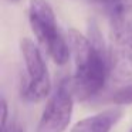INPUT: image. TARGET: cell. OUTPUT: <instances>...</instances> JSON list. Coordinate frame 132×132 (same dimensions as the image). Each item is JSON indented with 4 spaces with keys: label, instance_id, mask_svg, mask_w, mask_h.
<instances>
[{
    "label": "cell",
    "instance_id": "obj_1",
    "mask_svg": "<svg viewBox=\"0 0 132 132\" xmlns=\"http://www.w3.org/2000/svg\"><path fill=\"white\" fill-rule=\"evenodd\" d=\"M67 40L75 63L72 91L78 101H88L100 94L109 78V47L94 20L89 21L87 36L70 29Z\"/></svg>",
    "mask_w": 132,
    "mask_h": 132
},
{
    "label": "cell",
    "instance_id": "obj_2",
    "mask_svg": "<svg viewBox=\"0 0 132 132\" xmlns=\"http://www.w3.org/2000/svg\"><path fill=\"white\" fill-rule=\"evenodd\" d=\"M109 19V78L117 84L132 81V9L118 10Z\"/></svg>",
    "mask_w": 132,
    "mask_h": 132
},
{
    "label": "cell",
    "instance_id": "obj_3",
    "mask_svg": "<svg viewBox=\"0 0 132 132\" xmlns=\"http://www.w3.org/2000/svg\"><path fill=\"white\" fill-rule=\"evenodd\" d=\"M29 23L37 41L44 47L54 64L65 65L71 57L70 44L58 29L55 13L47 0H30Z\"/></svg>",
    "mask_w": 132,
    "mask_h": 132
},
{
    "label": "cell",
    "instance_id": "obj_4",
    "mask_svg": "<svg viewBox=\"0 0 132 132\" xmlns=\"http://www.w3.org/2000/svg\"><path fill=\"white\" fill-rule=\"evenodd\" d=\"M74 91L71 78H63L43 109L37 132H64L68 128L74 109Z\"/></svg>",
    "mask_w": 132,
    "mask_h": 132
},
{
    "label": "cell",
    "instance_id": "obj_5",
    "mask_svg": "<svg viewBox=\"0 0 132 132\" xmlns=\"http://www.w3.org/2000/svg\"><path fill=\"white\" fill-rule=\"evenodd\" d=\"M20 50L24 60V65H26L27 81L50 80L46 61H44L41 50L37 47V44H34L33 40L26 37L20 41Z\"/></svg>",
    "mask_w": 132,
    "mask_h": 132
},
{
    "label": "cell",
    "instance_id": "obj_6",
    "mask_svg": "<svg viewBox=\"0 0 132 132\" xmlns=\"http://www.w3.org/2000/svg\"><path fill=\"white\" fill-rule=\"evenodd\" d=\"M122 117L119 108H112L80 119L71 128V132H109Z\"/></svg>",
    "mask_w": 132,
    "mask_h": 132
},
{
    "label": "cell",
    "instance_id": "obj_7",
    "mask_svg": "<svg viewBox=\"0 0 132 132\" xmlns=\"http://www.w3.org/2000/svg\"><path fill=\"white\" fill-rule=\"evenodd\" d=\"M111 101L115 105H131L132 104V81L121 87L112 94Z\"/></svg>",
    "mask_w": 132,
    "mask_h": 132
},
{
    "label": "cell",
    "instance_id": "obj_8",
    "mask_svg": "<svg viewBox=\"0 0 132 132\" xmlns=\"http://www.w3.org/2000/svg\"><path fill=\"white\" fill-rule=\"evenodd\" d=\"M0 132H24V128L19 121H10L4 128L0 129Z\"/></svg>",
    "mask_w": 132,
    "mask_h": 132
},
{
    "label": "cell",
    "instance_id": "obj_9",
    "mask_svg": "<svg viewBox=\"0 0 132 132\" xmlns=\"http://www.w3.org/2000/svg\"><path fill=\"white\" fill-rule=\"evenodd\" d=\"M0 105H2V128H4L9 123V105H7V101L4 97L2 98Z\"/></svg>",
    "mask_w": 132,
    "mask_h": 132
},
{
    "label": "cell",
    "instance_id": "obj_10",
    "mask_svg": "<svg viewBox=\"0 0 132 132\" xmlns=\"http://www.w3.org/2000/svg\"><path fill=\"white\" fill-rule=\"evenodd\" d=\"M92 3H95V4H100L102 9H105L106 6H108V3L111 2V0H91Z\"/></svg>",
    "mask_w": 132,
    "mask_h": 132
},
{
    "label": "cell",
    "instance_id": "obj_11",
    "mask_svg": "<svg viewBox=\"0 0 132 132\" xmlns=\"http://www.w3.org/2000/svg\"><path fill=\"white\" fill-rule=\"evenodd\" d=\"M7 2H12V3H17V2H20V0H7Z\"/></svg>",
    "mask_w": 132,
    "mask_h": 132
},
{
    "label": "cell",
    "instance_id": "obj_12",
    "mask_svg": "<svg viewBox=\"0 0 132 132\" xmlns=\"http://www.w3.org/2000/svg\"><path fill=\"white\" fill-rule=\"evenodd\" d=\"M129 132H132V128H131V131H129Z\"/></svg>",
    "mask_w": 132,
    "mask_h": 132
}]
</instances>
